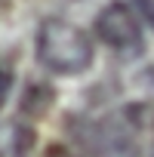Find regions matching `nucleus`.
Listing matches in <instances>:
<instances>
[{
	"instance_id": "f257e3e1",
	"label": "nucleus",
	"mask_w": 154,
	"mask_h": 157,
	"mask_svg": "<svg viewBox=\"0 0 154 157\" xmlns=\"http://www.w3.org/2000/svg\"><path fill=\"white\" fill-rule=\"evenodd\" d=\"M34 52H37V62L46 71L62 74V77L83 74L96 59L93 37L83 28H77V25H71L65 19L40 22L37 37H34Z\"/></svg>"
},
{
	"instance_id": "f03ea898",
	"label": "nucleus",
	"mask_w": 154,
	"mask_h": 157,
	"mask_svg": "<svg viewBox=\"0 0 154 157\" xmlns=\"http://www.w3.org/2000/svg\"><path fill=\"white\" fill-rule=\"evenodd\" d=\"M96 34L102 43H108L117 52H139L142 49V22L133 6L126 3H108L96 16Z\"/></svg>"
},
{
	"instance_id": "7ed1b4c3",
	"label": "nucleus",
	"mask_w": 154,
	"mask_h": 157,
	"mask_svg": "<svg viewBox=\"0 0 154 157\" xmlns=\"http://www.w3.org/2000/svg\"><path fill=\"white\" fill-rule=\"evenodd\" d=\"M133 3H136V10H139V16L154 28V0H133Z\"/></svg>"
},
{
	"instance_id": "20e7f679",
	"label": "nucleus",
	"mask_w": 154,
	"mask_h": 157,
	"mask_svg": "<svg viewBox=\"0 0 154 157\" xmlns=\"http://www.w3.org/2000/svg\"><path fill=\"white\" fill-rule=\"evenodd\" d=\"M10 86H13V77H10V71L3 65H0V108H3V102L10 96Z\"/></svg>"
},
{
	"instance_id": "39448f33",
	"label": "nucleus",
	"mask_w": 154,
	"mask_h": 157,
	"mask_svg": "<svg viewBox=\"0 0 154 157\" xmlns=\"http://www.w3.org/2000/svg\"><path fill=\"white\" fill-rule=\"evenodd\" d=\"M46 157H74L68 148H62V145H52L49 151H46Z\"/></svg>"
}]
</instances>
